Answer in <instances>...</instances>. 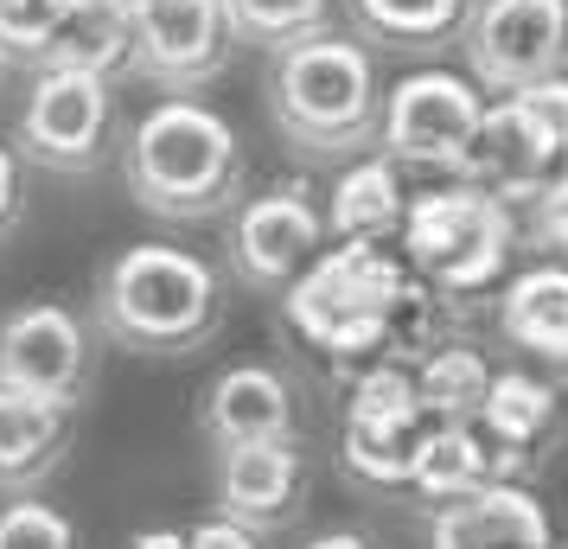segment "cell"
Listing matches in <instances>:
<instances>
[{"mask_svg": "<svg viewBox=\"0 0 568 549\" xmlns=\"http://www.w3.org/2000/svg\"><path fill=\"white\" fill-rule=\"evenodd\" d=\"M39 71H83V78H129V13H109V7H90L78 0L58 27L52 52Z\"/></svg>", "mask_w": 568, "mask_h": 549, "instance_id": "24", "label": "cell"}, {"mask_svg": "<svg viewBox=\"0 0 568 549\" xmlns=\"http://www.w3.org/2000/svg\"><path fill=\"white\" fill-rule=\"evenodd\" d=\"M486 390H491V365L473 345H435L415 365V403L435 428H473Z\"/></svg>", "mask_w": 568, "mask_h": 549, "instance_id": "22", "label": "cell"}, {"mask_svg": "<svg viewBox=\"0 0 568 549\" xmlns=\"http://www.w3.org/2000/svg\"><path fill=\"white\" fill-rule=\"evenodd\" d=\"M185 549H262V537L256 530H243V523H231V518H199L192 530H185Z\"/></svg>", "mask_w": 568, "mask_h": 549, "instance_id": "31", "label": "cell"}, {"mask_svg": "<svg viewBox=\"0 0 568 549\" xmlns=\"http://www.w3.org/2000/svg\"><path fill=\"white\" fill-rule=\"evenodd\" d=\"M231 13L236 45H262V52H282L294 39H313L333 20V0H224Z\"/></svg>", "mask_w": 568, "mask_h": 549, "instance_id": "25", "label": "cell"}, {"mask_svg": "<svg viewBox=\"0 0 568 549\" xmlns=\"http://www.w3.org/2000/svg\"><path fill=\"white\" fill-rule=\"evenodd\" d=\"M549 511H542L530 486L511 479H486L479 492L440 505L428 518V549H549Z\"/></svg>", "mask_w": 568, "mask_h": 549, "instance_id": "17", "label": "cell"}, {"mask_svg": "<svg viewBox=\"0 0 568 549\" xmlns=\"http://www.w3.org/2000/svg\"><path fill=\"white\" fill-rule=\"evenodd\" d=\"M71 7H78V0H0V71H7V64L39 71Z\"/></svg>", "mask_w": 568, "mask_h": 549, "instance_id": "26", "label": "cell"}, {"mask_svg": "<svg viewBox=\"0 0 568 549\" xmlns=\"http://www.w3.org/2000/svg\"><path fill=\"white\" fill-rule=\"evenodd\" d=\"M409 275L364 243H333L307 275L287 288V319L326 358H371L389 345V326L409 301Z\"/></svg>", "mask_w": 568, "mask_h": 549, "instance_id": "4", "label": "cell"}, {"mask_svg": "<svg viewBox=\"0 0 568 549\" xmlns=\"http://www.w3.org/2000/svg\"><path fill=\"white\" fill-rule=\"evenodd\" d=\"M109 129H115V90L83 71H32V90L13 115V154L20 166L83 180L109 160Z\"/></svg>", "mask_w": 568, "mask_h": 549, "instance_id": "6", "label": "cell"}, {"mask_svg": "<svg viewBox=\"0 0 568 549\" xmlns=\"http://www.w3.org/2000/svg\"><path fill=\"white\" fill-rule=\"evenodd\" d=\"M307 454L301 441H275V447H231L217 454V518L243 523L256 537H275L301 518L307 505Z\"/></svg>", "mask_w": 568, "mask_h": 549, "instance_id": "15", "label": "cell"}, {"mask_svg": "<svg viewBox=\"0 0 568 549\" xmlns=\"http://www.w3.org/2000/svg\"><path fill=\"white\" fill-rule=\"evenodd\" d=\"M409 217V192H403V166L384 154H358L333 185V205H326V236L338 243H364L377 250L384 236L403 231Z\"/></svg>", "mask_w": 568, "mask_h": 549, "instance_id": "21", "label": "cell"}, {"mask_svg": "<svg viewBox=\"0 0 568 549\" xmlns=\"http://www.w3.org/2000/svg\"><path fill=\"white\" fill-rule=\"evenodd\" d=\"M556 173H568V166L537 134V122H530L511 96L491 103L486 122H479V141H473V160H466V185H479V192H491L498 205L524 211Z\"/></svg>", "mask_w": 568, "mask_h": 549, "instance_id": "16", "label": "cell"}, {"mask_svg": "<svg viewBox=\"0 0 568 549\" xmlns=\"http://www.w3.org/2000/svg\"><path fill=\"white\" fill-rule=\"evenodd\" d=\"M460 45L473 83L505 103L568 71V0H473Z\"/></svg>", "mask_w": 568, "mask_h": 549, "instance_id": "9", "label": "cell"}, {"mask_svg": "<svg viewBox=\"0 0 568 549\" xmlns=\"http://www.w3.org/2000/svg\"><path fill=\"white\" fill-rule=\"evenodd\" d=\"M71 416L39 396L0 390V492L7 498H32L71 454Z\"/></svg>", "mask_w": 568, "mask_h": 549, "instance_id": "19", "label": "cell"}, {"mask_svg": "<svg viewBox=\"0 0 568 549\" xmlns=\"http://www.w3.org/2000/svg\"><path fill=\"white\" fill-rule=\"evenodd\" d=\"M384 90L377 64L352 32H313L275 52L268 64V122L301 160H345L377 141Z\"/></svg>", "mask_w": 568, "mask_h": 549, "instance_id": "3", "label": "cell"}, {"mask_svg": "<svg viewBox=\"0 0 568 549\" xmlns=\"http://www.w3.org/2000/svg\"><path fill=\"white\" fill-rule=\"evenodd\" d=\"M122 180L160 224H211L243 199V141L199 96H160L122 141Z\"/></svg>", "mask_w": 568, "mask_h": 549, "instance_id": "2", "label": "cell"}, {"mask_svg": "<svg viewBox=\"0 0 568 549\" xmlns=\"http://www.w3.org/2000/svg\"><path fill=\"white\" fill-rule=\"evenodd\" d=\"M491 479V454L479 441V428H422V447H415L409 467V492L422 505H454V498L479 492Z\"/></svg>", "mask_w": 568, "mask_h": 549, "instance_id": "23", "label": "cell"}, {"mask_svg": "<svg viewBox=\"0 0 568 549\" xmlns=\"http://www.w3.org/2000/svg\"><path fill=\"white\" fill-rule=\"evenodd\" d=\"M498 333L542 370L568 377V262H530V268L505 275Z\"/></svg>", "mask_w": 568, "mask_h": 549, "instance_id": "18", "label": "cell"}, {"mask_svg": "<svg viewBox=\"0 0 568 549\" xmlns=\"http://www.w3.org/2000/svg\"><path fill=\"white\" fill-rule=\"evenodd\" d=\"M479 122H486V103H479V90L460 71H409L384 96L377 141H384V160H396V166L460 173L466 180Z\"/></svg>", "mask_w": 568, "mask_h": 549, "instance_id": "7", "label": "cell"}, {"mask_svg": "<svg viewBox=\"0 0 568 549\" xmlns=\"http://www.w3.org/2000/svg\"><path fill=\"white\" fill-rule=\"evenodd\" d=\"M236 32L224 0H141L129 13V78L154 83L166 96H192L224 78Z\"/></svg>", "mask_w": 568, "mask_h": 549, "instance_id": "10", "label": "cell"}, {"mask_svg": "<svg viewBox=\"0 0 568 549\" xmlns=\"http://www.w3.org/2000/svg\"><path fill=\"white\" fill-rule=\"evenodd\" d=\"M422 403H415L409 365H364L345 403V472L371 492H409V467L422 447Z\"/></svg>", "mask_w": 568, "mask_h": 549, "instance_id": "12", "label": "cell"}, {"mask_svg": "<svg viewBox=\"0 0 568 549\" xmlns=\"http://www.w3.org/2000/svg\"><path fill=\"white\" fill-rule=\"evenodd\" d=\"M27 224V166H20V154L0 141V243Z\"/></svg>", "mask_w": 568, "mask_h": 549, "instance_id": "30", "label": "cell"}, {"mask_svg": "<svg viewBox=\"0 0 568 549\" xmlns=\"http://www.w3.org/2000/svg\"><path fill=\"white\" fill-rule=\"evenodd\" d=\"M224 319V282L205 256L180 243H129L97 268L90 326L141 358H185L211 345Z\"/></svg>", "mask_w": 568, "mask_h": 549, "instance_id": "1", "label": "cell"}, {"mask_svg": "<svg viewBox=\"0 0 568 549\" xmlns=\"http://www.w3.org/2000/svg\"><path fill=\"white\" fill-rule=\"evenodd\" d=\"M224 256H231V275L250 294H287L326 256V211L313 205V185L282 180L268 192H250L231 217Z\"/></svg>", "mask_w": 568, "mask_h": 549, "instance_id": "8", "label": "cell"}, {"mask_svg": "<svg viewBox=\"0 0 568 549\" xmlns=\"http://www.w3.org/2000/svg\"><path fill=\"white\" fill-rule=\"evenodd\" d=\"M403 256L435 294H486L505 282V268L517 256V211L498 205L479 185H440L409 199L403 217Z\"/></svg>", "mask_w": 568, "mask_h": 549, "instance_id": "5", "label": "cell"}, {"mask_svg": "<svg viewBox=\"0 0 568 549\" xmlns=\"http://www.w3.org/2000/svg\"><path fill=\"white\" fill-rule=\"evenodd\" d=\"M517 236H524V250H537L542 262H568V173H556V180L524 205Z\"/></svg>", "mask_w": 568, "mask_h": 549, "instance_id": "28", "label": "cell"}, {"mask_svg": "<svg viewBox=\"0 0 568 549\" xmlns=\"http://www.w3.org/2000/svg\"><path fill=\"white\" fill-rule=\"evenodd\" d=\"M90 7H109V13H134L141 0H90Z\"/></svg>", "mask_w": 568, "mask_h": 549, "instance_id": "34", "label": "cell"}, {"mask_svg": "<svg viewBox=\"0 0 568 549\" xmlns=\"http://www.w3.org/2000/svg\"><path fill=\"white\" fill-rule=\"evenodd\" d=\"M307 549H377V543H371L364 530H320Z\"/></svg>", "mask_w": 568, "mask_h": 549, "instance_id": "33", "label": "cell"}, {"mask_svg": "<svg viewBox=\"0 0 568 549\" xmlns=\"http://www.w3.org/2000/svg\"><path fill=\"white\" fill-rule=\"evenodd\" d=\"M129 549H185V530H166V523H148V530H134Z\"/></svg>", "mask_w": 568, "mask_h": 549, "instance_id": "32", "label": "cell"}, {"mask_svg": "<svg viewBox=\"0 0 568 549\" xmlns=\"http://www.w3.org/2000/svg\"><path fill=\"white\" fill-rule=\"evenodd\" d=\"M473 428L491 454V479L524 486V472H537L562 447V390L530 370H491V390Z\"/></svg>", "mask_w": 568, "mask_h": 549, "instance_id": "13", "label": "cell"}, {"mask_svg": "<svg viewBox=\"0 0 568 549\" xmlns=\"http://www.w3.org/2000/svg\"><path fill=\"white\" fill-rule=\"evenodd\" d=\"M0 549H78V523L45 498H7L0 505Z\"/></svg>", "mask_w": 568, "mask_h": 549, "instance_id": "27", "label": "cell"}, {"mask_svg": "<svg viewBox=\"0 0 568 549\" xmlns=\"http://www.w3.org/2000/svg\"><path fill=\"white\" fill-rule=\"evenodd\" d=\"M199 435L217 454L231 447H275V441H301V403L275 365H231L217 370L205 390H199Z\"/></svg>", "mask_w": 568, "mask_h": 549, "instance_id": "14", "label": "cell"}, {"mask_svg": "<svg viewBox=\"0 0 568 549\" xmlns=\"http://www.w3.org/2000/svg\"><path fill=\"white\" fill-rule=\"evenodd\" d=\"M352 39H364V52H403V58H435L447 45H460L473 0H345Z\"/></svg>", "mask_w": 568, "mask_h": 549, "instance_id": "20", "label": "cell"}, {"mask_svg": "<svg viewBox=\"0 0 568 549\" xmlns=\"http://www.w3.org/2000/svg\"><path fill=\"white\" fill-rule=\"evenodd\" d=\"M97 377V326L58 301H32L0 319V390L78 409Z\"/></svg>", "mask_w": 568, "mask_h": 549, "instance_id": "11", "label": "cell"}, {"mask_svg": "<svg viewBox=\"0 0 568 549\" xmlns=\"http://www.w3.org/2000/svg\"><path fill=\"white\" fill-rule=\"evenodd\" d=\"M530 122H537V134L556 148V160L568 166V71L562 78H549V83H530V90H517L511 96Z\"/></svg>", "mask_w": 568, "mask_h": 549, "instance_id": "29", "label": "cell"}]
</instances>
